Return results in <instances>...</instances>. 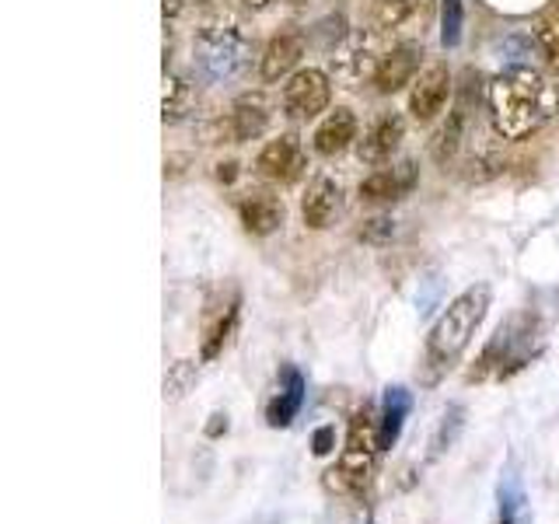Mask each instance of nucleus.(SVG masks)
<instances>
[{
    "label": "nucleus",
    "instance_id": "nucleus-1",
    "mask_svg": "<svg viewBox=\"0 0 559 524\" xmlns=\"http://www.w3.org/2000/svg\"><path fill=\"white\" fill-rule=\"evenodd\" d=\"M559 112V92L532 67H507L489 81V116L503 140H528Z\"/></svg>",
    "mask_w": 559,
    "mask_h": 524
},
{
    "label": "nucleus",
    "instance_id": "nucleus-2",
    "mask_svg": "<svg viewBox=\"0 0 559 524\" xmlns=\"http://www.w3.org/2000/svg\"><path fill=\"white\" fill-rule=\"evenodd\" d=\"M489 297L493 294H489L486 284H472L454 297V301L444 308L441 319L433 322L427 346H424V381L427 384H437L454 364L462 360L472 336H476V329L486 319Z\"/></svg>",
    "mask_w": 559,
    "mask_h": 524
},
{
    "label": "nucleus",
    "instance_id": "nucleus-3",
    "mask_svg": "<svg viewBox=\"0 0 559 524\" xmlns=\"http://www.w3.org/2000/svg\"><path fill=\"white\" fill-rule=\"evenodd\" d=\"M381 454V441H378V419L371 409H357L349 416V430H346V441L340 451V465L329 472V483L343 489V493H354L364 497L367 486H371L374 476V462Z\"/></svg>",
    "mask_w": 559,
    "mask_h": 524
},
{
    "label": "nucleus",
    "instance_id": "nucleus-4",
    "mask_svg": "<svg viewBox=\"0 0 559 524\" xmlns=\"http://www.w3.org/2000/svg\"><path fill=\"white\" fill-rule=\"evenodd\" d=\"M197 57H200V67L214 81H231L249 67L252 39L245 35V28L235 22V17H227V14L210 17V22H203V28H200Z\"/></svg>",
    "mask_w": 559,
    "mask_h": 524
},
{
    "label": "nucleus",
    "instance_id": "nucleus-5",
    "mask_svg": "<svg viewBox=\"0 0 559 524\" xmlns=\"http://www.w3.org/2000/svg\"><path fill=\"white\" fill-rule=\"evenodd\" d=\"M521 319H514L511 325H500L493 343L483 349L479 367L472 371V381H483V378H511L514 371H521L528 364V343H532V332H518Z\"/></svg>",
    "mask_w": 559,
    "mask_h": 524
},
{
    "label": "nucleus",
    "instance_id": "nucleus-6",
    "mask_svg": "<svg viewBox=\"0 0 559 524\" xmlns=\"http://www.w3.org/2000/svg\"><path fill=\"white\" fill-rule=\"evenodd\" d=\"M329 98H332V84H329V74L319 67L294 70L284 84V95H280L284 112L290 119H314L329 109Z\"/></svg>",
    "mask_w": 559,
    "mask_h": 524
},
{
    "label": "nucleus",
    "instance_id": "nucleus-7",
    "mask_svg": "<svg viewBox=\"0 0 559 524\" xmlns=\"http://www.w3.org/2000/svg\"><path fill=\"white\" fill-rule=\"evenodd\" d=\"M305 165H308L305 147L294 133H284V136L270 140V144H262V151L255 157V171L262 175V179L280 182V186L301 179Z\"/></svg>",
    "mask_w": 559,
    "mask_h": 524
},
{
    "label": "nucleus",
    "instance_id": "nucleus-8",
    "mask_svg": "<svg viewBox=\"0 0 559 524\" xmlns=\"http://www.w3.org/2000/svg\"><path fill=\"white\" fill-rule=\"evenodd\" d=\"M448 98H451V70H448V63H427L413 81L409 116L416 122H430V119L441 116Z\"/></svg>",
    "mask_w": 559,
    "mask_h": 524
},
{
    "label": "nucleus",
    "instance_id": "nucleus-9",
    "mask_svg": "<svg viewBox=\"0 0 559 524\" xmlns=\"http://www.w3.org/2000/svg\"><path fill=\"white\" fill-rule=\"evenodd\" d=\"M419 57H424V46H416V43H402V46H392L384 57H378L374 63V87L381 95H395L402 92L406 84L416 81L419 74Z\"/></svg>",
    "mask_w": 559,
    "mask_h": 524
},
{
    "label": "nucleus",
    "instance_id": "nucleus-10",
    "mask_svg": "<svg viewBox=\"0 0 559 524\" xmlns=\"http://www.w3.org/2000/svg\"><path fill=\"white\" fill-rule=\"evenodd\" d=\"M433 14V0H378L371 11L374 35H399L409 28H424Z\"/></svg>",
    "mask_w": 559,
    "mask_h": 524
},
{
    "label": "nucleus",
    "instance_id": "nucleus-11",
    "mask_svg": "<svg viewBox=\"0 0 559 524\" xmlns=\"http://www.w3.org/2000/svg\"><path fill=\"white\" fill-rule=\"evenodd\" d=\"M402 136H406V119H402L399 112H381L371 122V130H367L364 140H360V162L364 165L392 162V154L399 151Z\"/></svg>",
    "mask_w": 559,
    "mask_h": 524
},
{
    "label": "nucleus",
    "instance_id": "nucleus-12",
    "mask_svg": "<svg viewBox=\"0 0 559 524\" xmlns=\"http://www.w3.org/2000/svg\"><path fill=\"white\" fill-rule=\"evenodd\" d=\"M238 221L249 235L266 238L276 231L280 224H284V203H280V196H273V192H266V189H252L238 200Z\"/></svg>",
    "mask_w": 559,
    "mask_h": 524
},
{
    "label": "nucleus",
    "instance_id": "nucleus-13",
    "mask_svg": "<svg viewBox=\"0 0 559 524\" xmlns=\"http://www.w3.org/2000/svg\"><path fill=\"white\" fill-rule=\"evenodd\" d=\"M413 186H416V165L413 162H402L395 168H378V171H371L360 182L357 192H360L364 203H395V200L406 196Z\"/></svg>",
    "mask_w": 559,
    "mask_h": 524
},
{
    "label": "nucleus",
    "instance_id": "nucleus-14",
    "mask_svg": "<svg viewBox=\"0 0 559 524\" xmlns=\"http://www.w3.org/2000/svg\"><path fill=\"white\" fill-rule=\"evenodd\" d=\"M340 203H343V192L340 186L329 179V175H314L305 189V200H301V217L311 231H325V227L336 221L340 214Z\"/></svg>",
    "mask_w": 559,
    "mask_h": 524
},
{
    "label": "nucleus",
    "instance_id": "nucleus-15",
    "mask_svg": "<svg viewBox=\"0 0 559 524\" xmlns=\"http://www.w3.org/2000/svg\"><path fill=\"white\" fill-rule=\"evenodd\" d=\"M270 122V105L262 95H241L235 102V109L227 112V119H221V130L231 144H241V140H255Z\"/></svg>",
    "mask_w": 559,
    "mask_h": 524
},
{
    "label": "nucleus",
    "instance_id": "nucleus-16",
    "mask_svg": "<svg viewBox=\"0 0 559 524\" xmlns=\"http://www.w3.org/2000/svg\"><path fill=\"white\" fill-rule=\"evenodd\" d=\"M305 57V35L301 32H280L270 39V46L262 49V60H259V78L273 84L280 78H287L290 70L301 63Z\"/></svg>",
    "mask_w": 559,
    "mask_h": 524
},
{
    "label": "nucleus",
    "instance_id": "nucleus-17",
    "mask_svg": "<svg viewBox=\"0 0 559 524\" xmlns=\"http://www.w3.org/2000/svg\"><path fill=\"white\" fill-rule=\"evenodd\" d=\"M301 406H305V378L297 367H284V384H280V392L266 406V424L273 430L290 427L297 419V413H301Z\"/></svg>",
    "mask_w": 559,
    "mask_h": 524
},
{
    "label": "nucleus",
    "instance_id": "nucleus-18",
    "mask_svg": "<svg viewBox=\"0 0 559 524\" xmlns=\"http://www.w3.org/2000/svg\"><path fill=\"white\" fill-rule=\"evenodd\" d=\"M354 140H357V116L349 112V109H332L319 122V130H314L311 144H314V151H319L322 157H332V154L346 151L349 144H354Z\"/></svg>",
    "mask_w": 559,
    "mask_h": 524
},
{
    "label": "nucleus",
    "instance_id": "nucleus-19",
    "mask_svg": "<svg viewBox=\"0 0 559 524\" xmlns=\"http://www.w3.org/2000/svg\"><path fill=\"white\" fill-rule=\"evenodd\" d=\"M409 409H413V395L406 389H384V398H381V413H378V441H381V451H389L402 427H406L409 419Z\"/></svg>",
    "mask_w": 559,
    "mask_h": 524
},
{
    "label": "nucleus",
    "instance_id": "nucleus-20",
    "mask_svg": "<svg viewBox=\"0 0 559 524\" xmlns=\"http://www.w3.org/2000/svg\"><path fill=\"white\" fill-rule=\"evenodd\" d=\"M465 81H468V78H465ZM465 127H468V87L459 95V102H454V109H451L448 122H444L441 133H437V136H433V144H430L437 165H448L451 157L459 154L462 136H465Z\"/></svg>",
    "mask_w": 559,
    "mask_h": 524
},
{
    "label": "nucleus",
    "instance_id": "nucleus-21",
    "mask_svg": "<svg viewBox=\"0 0 559 524\" xmlns=\"http://www.w3.org/2000/svg\"><path fill=\"white\" fill-rule=\"evenodd\" d=\"M238 308H241V301H238V294L227 301L217 314H214V322L206 325V340H203V360H214L221 349H224V343L231 340V332H235V325H238Z\"/></svg>",
    "mask_w": 559,
    "mask_h": 524
},
{
    "label": "nucleus",
    "instance_id": "nucleus-22",
    "mask_svg": "<svg viewBox=\"0 0 559 524\" xmlns=\"http://www.w3.org/2000/svg\"><path fill=\"white\" fill-rule=\"evenodd\" d=\"M192 109V84L182 74H168L165 67V92H162V119L179 122Z\"/></svg>",
    "mask_w": 559,
    "mask_h": 524
},
{
    "label": "nucleus",
    "instance_id": "nucleus-23",
    "mask_svg": "<svg viewBox=\"0 0 559 524\" xmlns=\"http://www.w3.org/2000/svg\"><path fill=\"white\" fill-rule=\"evenodd\" d=\"M535 43L552 70H559V8H549L535 17Z\"/></svg>",
    "mask_w": 559,
    "mask_h": 524
},
{
    "label": "nucleus",
    "instance_id": "nucleus-24",
    "mask_svg": "<svg viewBox=\"0 0 559 524\" xmlns=\"http://www.w3.org/2000/svg\"><path fill=\"white\" fill-rule=\"evenodd\" d=\"M500 503V524H521L524 521V489L518 476H507L497 489Z\"/></svg>",
    "mask_w": 559,
    "mask_h": 524
},
{
    "label": "nucleus",
    "instance_id": "nucleus-25",
    "mask_svg": "<svg viewBox=\"0 0 559 524\" xmlns=\"http://www.w3.org/2000/svg\"><path fill=\"white\" fill-rule=\"evenodd\" d=\"M192 381H197V364L192 360L171 364L168 374H165V398H182L192 389Z\"/></svg>",
    "mask_w": 559,
    "mask_h": 524
},
{
    "label": "nucleus",
    "instance_id": "nucleus-26",
    "mask_svg": "<svg viewBox=\"0 0 559 524\" xmlns=\"http://www.w3.org/2000/svg\"><path fill=\"white\" fill-rule=\"evenodd\" d=\"M336 74L346 78V81H360L367 74V49L360 43L336 52Z\"/></svg>",
    "mask_w": 559,
    "mask_h": 524
},
{
    "label": "nucleus",
    "instance_id": "nucleus-27",
    "mask_svg": "<svg viewBox=\"0 0 559 524\" xmlns=\"http://www.w3.org/2000/svg\"><path fill=\"white\" fill-rule=\"evenodd\" d=\"M332 448H336V427H319L311 437V451L314 458H325V454H332Z\"/></svg>",
    "mask_w": 559,
    "mask_h": 524
},
{
    "label": "nucleus",
    "instance_id": "nucleus-28",
    "mask_svg": "<svg viewBox=\"0 0 559 524\" xmlns=\"http://www.w3.org/2000/svg\"><path fill=\"white\" fill-rule=\"evenodd\" d=\"M459 17H462V4H459V0H448V8H444V43H459Z\"/></svg>",
    "mask_w": 559,
    "mask_h": 524
},
{
    "label": "nucleus",
    "instance_id": "nucleus-29",
    "mask_svg": "<svg viewBox=\"0 0 559 524\" xmlns=\"http://www.w3.org/2000/svg\"><path fill=\"white\" fill-rule=\"evenodd\" d=\"M367 241H381V238H389L392 235V221H384V217H374V221H367V227L360 231Z\"/></svg>",
    "mask_w": 559,
    "mask_h": 524
},
{
    "label": "nucleus",
    "instance_id": "nucleus-30",
    "mask_svg": "<svg viewBox=\"0 0 559 524\" xmlns=\"http://www.w3.org/2000/svg\"><path fill=\"white\" fill-rule=\"evenodd\" d=\"M227 427H231V424H227V416L214 413V416H210V424H206V437H221V433H227Z\"/></svg>",
    "mask_w": 559,
    "mask_h": 524
},
{
    "label": "nucleus",
    "instance_id": "nucleus-31",
    "mask_svg": "<svg viewBox=\"0 0 559 524\" xmlns=\"http://www.w3.org/2000/svg\"><path fill=\"white\" fill-rule=\"evenodd\" d=\"M182 8H186V0H165V17H179Z\"/></svg>",
    "mask_w": 559,
    "mask_h": 524
},
{
    "label": "nucleus",
    "instance_id": "nucleus-32",
    "mask_svg": "<svg viewBox=\"0 0 559 524\" xmlns=\"http://www.w3.org/2000/svg\"><path fill=\"white\" fill-rule=\"evenodd\" d=\"M241 4L249 11H266V8H273V0H241Z\"/></svg>",
    "mask_w": 559,
    "mask_h": 524
},
{
    "label": "nucleus",
    "instance_id": "nucleus-33",
    "mask_svg": "<svg viewBox=\"0 0 559 524\" xmlns=\"http://www.w3.org/2000/svg\"><path fill=\"white\" fill-rule=\"evenodd\" d=\"M235 168H238V165H221L217 179H221V182H231V179H235Z\"/></svg>",
    "mask_w": 559,
    "mask_h": 524
},
{
    "label": "nucleus",
    "instance_id": "nucleus-34",
    "mask_svg": "<svg viewBox=\"0 0 559 524\" xmlns=\"http://www.w3.org/2000/svg\"><path fill=\"white\" fill-rule=\"evenodd\" d=\"M290 4H305V0H290Z\"/></svg>",
    "mask_w": 559,
    "mask_h": 524
},
{
    "label": "nucleus",
    "instance_id": "nucleus-35",
    "mask_svg": "<svg viewBox=\"0 0 559 524\" xmlns=\"http://www.w3.org/2000/svg\"><path fill=\"white\" fill-rule=\"evenodd\" d=\"M200 4H210V0H200Z\"/></svg>",
    "mask_w": 559,
    "mask_h": 524
}]
</instances>
